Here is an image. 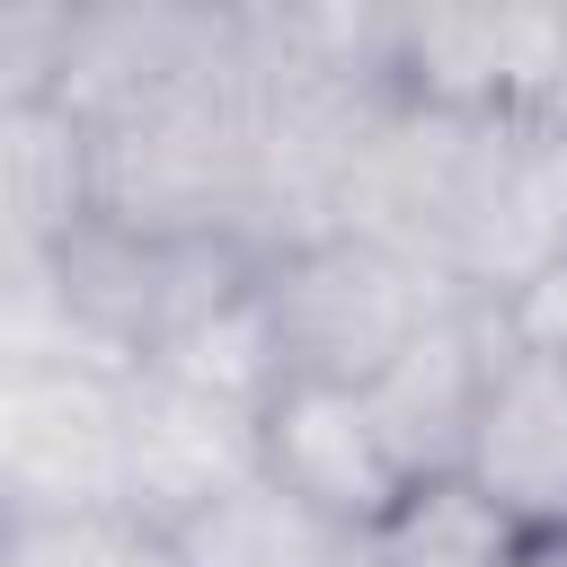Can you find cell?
<instances>
[{
  "label": "cell",
  "mask_w": 567,
  "mask_h": 567,
  "mask_svg": "<svg viewBox=\"0 0 567 567\" xmlns=\"http://www.w3.org/2000/svg\"><path fill=\"white\" fill-rule=\"evenodd\" d=\"M461 478L505 523H523L540 549L567 540V354L558 346H532V337L505 328L487 399L470 416Z\"/></svg>",
  "instance_id": "1"
},
{
  "label": "cell",
  "mask_w": 567,
  "mask_h": 567,
  "mask_svg": "<svg viewBox=\"0 0 567 567\" xmlns=\"http://www.w3.org/2000/svg\"><path fill=\"white\" fill-rule=\"evenodd\" d=\"M266 470L354 532H381L425 487L408 470V452L390 443L381 408L363 399V381H310V372H284V390L266 408Z\"/></svg>",
  "instance_id": "2"
},
{
  "label": "cell",
  "mask_w": 567,
  "mask_h": 567,
  "mask_svg": "<svg viewBox=\"0 0 567 567\" xmlns=\"http://www.w3.org/2000/svg\"><path fill=\"white\" fill-rule=\"evenodd\" d=\"M168 540H177V567H372V532L319 514L275 470L204 496L195 514L168 523Z\"/></svg>",
  "instance_id": "3"
},
{
  "label": "cell",
  "mask_w": 567,
  "mask_h": 567,
  "mask_svg": "<svg viewBox=\"0 0 567 567\" xmlns=\"http://www.w3.org/2000/svg\"><path fill=\"white\" fill-rule=\"evenodd\" d=\"M540 540L523 523H505L470 478H425L381 532H372V567H532Z\"/></svg>",
  "instance_id": "4"
},
{
  "label": "cell",
  "mask_w": 567,
  "mask_h": 567,
  "mask_svg": "<svg viewBox=\"0 0 567 567\" xmlns=\"http://www.w3.org/2000/svg\"><path fill=\"white\" fill-rule=\"evenodd\" d=\"M0 567H177V540H168V523L133 514V505L27 514V523H9Z\"/></svg>",
  "instance_id": "5"
},
{
  "label": "cell",
  "mask_w": 567,
  "mask_h": 567,
  "mask_svg": "<svg viewBox=\"0 0 567 567\" xmlns=\"http://www.w3.org/2000/svg\"><path fill=\"white\" fill-rule=\"evenodd\" d=\"M558 354H567V346H558Z\"/></svg>",
  "instance_id": "6"
}]
</instances>
